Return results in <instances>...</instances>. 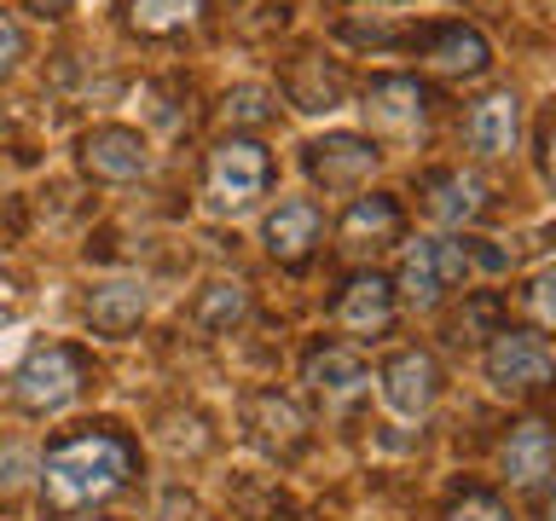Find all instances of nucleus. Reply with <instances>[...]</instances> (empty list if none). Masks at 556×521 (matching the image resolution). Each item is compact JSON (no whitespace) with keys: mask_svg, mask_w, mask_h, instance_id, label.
Instances as JSON below:
<instances>
[{"mask_svg":"<svg viewBox=\"0 0 556 521\" xmlns=\"http://www.w3.org/2000/svg\"><path fill=\"white\" fill-rule=\"evenodd\" d=\"M464 272H469L464 243H452V238H417L412 250H406V260H400L394 290H400V302H406V307L429 313V307H441V295L458 284Z\"/></svg>","mask_w":556,"mask_h":521,"instance_id":"20e7f679","label":"nucleus"},{"mask_svg":"<svg viewBox=\"0 0 556 521\" xmlns=\"http://www.w3.org/2000/svg\"><path fill=\"white\" fill-rule=\"evenodd\" d=\"M81 389H87V359L76 354V347H64V342L35 347V354L12 371V399L24 411H59Z\"/></svg>","mask_w":556,"mask_h":521,"instance_id":"7ed1b4c3","label":"nucleus"},{"mask_svg":"<svg viewBox=\"0 0 556 521\" xmlns=\"http://www.w3.org/2000/svg\"><path fill=\"white\" fill-rule=\"evenodd\" d=\"M498 469L510 475L516 486H533L545 481L556 469V429L545 423V417H528V423L510 429V441L498 446Z\"/></svg>","mask_w":556,"mask_h":521,"instance_id":"ddd939ff","label":"nucleus"},{"mask_svg":"<svg viewBox=\"0 0 556 521\" xmlns=\"http://www.w3.org/2000/svg\"><path fill=\"white\" fill-rule=\"evenodd\" d=\"M330 319H337V330H348V336H382V330L394 325V284L377 272L348 278L337 307H330Z\"/></svg>","mask_w":556,"mask_h":521,"instance_id":"9d476101","label":"nucleus"},{"mask_svg":"<svg viewBox=\"0 0 556 521\" xmlns=\"http://www.w3.org/2000/svg\"><path fill=\"white\" fill-rule=\"evenodd\" d=\"M394 232H400V208H394V198H354V208L342 215V250H382V243H394Z\"/></svg>","mask_w":556,"mask_h":521,"instance_id":"6ab92c4d","label":"nucleus"},{"mask_svg":"<svg viewBox=\"0 0 556 521\" xmlns=\"http://www.w3.org/2000/svg\"><path fill=\"white\" fill-rule=\"evenodd\" d=\"M267 151L255 139H220L208 151V168H203V191H208V208L215 215H243L255 208V198L267 191Z\"/></svg>","mask_w":556,"mask_h":521,"instance_id":"f03ea898","label":"nucleus"},{"mask_svg":"<svg viewBox=\"0 0 556 521\" xmlns=\"http://www.w3.org/2000/svg\"><path fill=\"white\" fill-rule=\"evenodd\" d=\"M464 139H469V151H481V156H510L516 139H521V104H516V93H486L481 104H469Z\"/></svg>","mask_w":556,"mask_h":521,"instance_id":"4468645a","label":"nucleus"},{"mask_svg":"<svg viewBox=\"0 0 556 521\" xmlns=\"http://www.w3.org/2000/svg\"><path fill=\"white\" fill-rule=\"evenodd\" d=\"M446 521H510V510L493 498V493H481V486H469L464 498H452V510Z\"/></svg>","mask_w":556,"mask_h":521,"instance_id":"393cba45","label":"nucleus"},{"mask_svg":"<svg viewBox=\"0 0 556 521\" xmlns=\"http://www.w3.org/2000/svg\"><path fill=\"white\" fill-rule=\"evenodd\" d=\"M424 198H429V215L441 226H469V220L486 215V180H481V174H469V168L429 174Z\"/></svg>","mask_w":556,"mask_h":521,"instance_id":"2eb2a0df","label":"nucleus"},{"mask_svg":"<svg viewBox=\"0 0 556 521\" xmlns=\"http://www.w3.org/2000/svg\"><path fill=\"white\" fill-rule=\"evenodd\" d=\"M365 116H371L377 134H394V139L424 134V122H429V87L412 81V76H382V81L365 87Z\"/></svg>","mask_w":556,"mask_h":521,"instance_id":"423d86ee","label":"nucleus"},{"mask_svg":"<svg viewBox=\"0 0 556 521\" xmlns=\"http://www.w3.org/2000/svg\"><path fill=\"white\" fill-rule=\"evenodd\" d=\"M325 232V220H319V208H313L307 198H290V203H278L267 226H261V238H267V255L273 260H285V267H302V260L313 255V243H319Z\"/></svg>","mask_w":556,"mask_h":521,"instance_id":"f8f14e48","label":"nucleus"},{"mask_svg":"<svg viewBox=\"0 0 556 521\" xmlns=\"http://www.w3.org/2000/svg\"><path fill=\"white\" fill-rule=\"evenodd\" d=\"M290 99H295V111H337L348 99V76L337 64H325L319 52H302L290 64Z\"/></svg>","mask_w":556,"mask_h":521,"instance_id":"a211bd4d","label":"nucleus"},{"mask_svg":"<svg viewBox=\"0 0 556 521\" xmlns=\"http://www.w3.org/2000/svg\"><path fill=\"white\" fill-rule=\"evenodd\" d=\"M250 429L273 458H290V452H302V441H307V417L295 411L285 394H255L250 399Z\"/></svg>","mask_w":556,"mask_h":521,"instance_id":"f3484780","label":"nucleus"},{"mask_svg":"<svg viewBox=\"0 0 556 521\" xmlns=\"http://www.w3.org/2000/svg\"><path fill=\"white\" fill-rule=\"evenodd\" d=\"M371 168H377V145L359 134H325L307 145V174L325 191H354L371 180Z\"/></svg>","mask_w":556,"mask_h":521,"instance_id":"0eeeda50","label":"nucleus"},{"mask_svg":"<svg viewBox=\"0 0 556 521\" xmlns=\"http://www.w3.org/2000/svg\"><path fill=\"white\" fill-rule=\"evenodd\" d=\"M486 382L498 394H539L545 382H556V359L545 336L533 330H498L493 347H486Z\"/></svg>","mask_w":556,"mask_h":521,"instance_id":"39448f33","label":"nucleus"},{"mask_svg":"<svg viewBox=\"0 0 556 521\" xmlns=\"http://www.w3.org/2000/svg\"><path fill=\"white\" fill-rule=\"evenodd\" d=\"M151 163V151H146V139H139L134 128H93L81 139V168L93 174V180H139Z\"/></svg>","mask_w":556,"mask_h":521,"instance_id":"9b49d317","label":"nucleus"},{"mask_svg":"<svg viewBox=\"0 0 556 521\" xmlns=\"http://www.w3.org/2000/svg\"><path fill=\"white\" fill-rule=\"evenodd\" d=\"M41 475V463H35V452L29 446H0V498H17L24 486Z\"/></svg>","mask_w":556,"mask_h":521,"instance_id":"5701e85b","label":"nucleus"},{"mask_svg":"<svg viewBox=\"0 0 556 521\" xmlns=\"http://www.w3.org/2000/svg\"><path fill=\"white\" fill-rule=\"evenodd\" d=\"M521 307L533 313V325L556 330V267H545V272H539L528 290H521Z\"/></svg>","mask_w":556,"mask_h":521,"instance_id":"b1692460","label":"nucleus"},{"mask_svg":"<svg viewBox=\"0 0 556 521\" xmlns=\"http://www.w3.org/2000/svg\"><path fill=\"white\" fill-rule=\"evenodd\" d=\"M545 521H556V498H551V510H545Z\"/></svg>","mask_w":556,"mask_h":521,"instance_id":"c756f323","label":"nucleus"},{"mask_svg":"<svg viewBox=\"0 0 556 521\" xmlns=\"http://www.w3.org/2000/svg\"><path fill=\"white\" fill-rule=\"evenodd\" d=\"M226 116L232 122H273V93L267 87H232L226 93Z\"/></svg>","mask_w":556,"mask_h":521,"instance_id":"a878e982","label":"nucleus"},{"mask_svg":"<svg viewBox=\"0 0 556 521\" xmlns=\"http://www.w3.org/2000/svg\"><path fill=\"white\" fill-rule=\"evenodd\" d=\"M382 394L400 417H424L434 399H441V365H434L424 347H400V354L382 365Z\"/></svg>","mask_w":556,"mask_h":521,"instance_id":"1a4fd4ad","label":"nucleus"},{"mask_svg":"<svg viewBox=\"0 0 556 521\" xmlns=\"http://www.w3.org/2000/svg\"><path fill=\"white\" fill-rule=\"evenodd\" d=\"M429 64L446 69V76H481L493 64V52H486V41L476 29L446 24V29H429Z\"/></svg>","mask_w":556,"mask_h":521,"instance_id":"aec40b11","label":"nucleus"},{"mask_svg":"<svg viewBox=\"0 0 556 521\" xmlns=\"http://www.w3.org/2000/svg\"><path fill=\"white\" fill-rule=\"evenodd\" d=\"M17 59H24V29H17L12 17L0 12V76H12Z\"/></svg>","mask_w":556,"mask_h":521,"instance_id":"bb28decb","label":"nucleus"},{"mask_svg":"<svg viewBox=\"0 0 556 521\" xmlns=\"http://www.w3.org/2000/svg\"><path fill=\"white\" fill-rule=\"evenodd\" d=\"M29 12H41V17H64L70 7H76V0H24Z\"/></svg>","mask_w":556,"mask_h":521,"instance_id":"c85d7f7f","label":"nucleus"},{"mask_svg":"<svg viewBox=\"0 0 556 521\" xmlns=\"http://www.w3.org/2000/svg\"><path fill=\"white\" fill-rule=\"evenodd\" d=\"M243 313H250V290L232 284V278L208 284L198 302H191V319H198V330H208V336H226L232 325H243Z\"/></svg>","mask_w":556,"mask_h":521,"instance_id":"412c9836","label":"nucleus"},{"mask_svg":"<svg viewBox=\"0 0 556 521\" xmlns=\"http://www.w3.org/2000/svg\"><path fill=\"white\" fill-rule=\"evenodd\" d=\"M203 17V0H134L128 29L134 35H180Z\"/></svg>","mask_w":556,"mask_h":521,"instance_id":"4be33fe9","label":"nucleus"},{"mask_svg":"<svg viewBox=\"0 0 556 521\" xmlns=\"http://www.w3.org/2000/svg\"><path fill=\"white\" fill-rule=\"evenodd\" d=\"M139 319H146V284H134V278H104V284L87 290V325L104 330V336H128Z\"/></svg>","mask_w":556,"mask_h":521,"instance_id":"dca6fc26","label":"nucleus"},{"mask_svg":"<svg viewBox=\"0 0 556 521\" xmlns=\"http://www.w3.org/2000/svg\"><path fill=\"white\" fill-rule=\"evenodd\" d=\"M539 145H545V174H551V186H556V116L545 122V139H539Z\"/></svg>","mask_w":556,"mask_h":521,"instance_id":"cd10ccee","label":"nucleus"},{"mask_svg":"<svg viewBox=\"0 0 556 521\" xmlns=\"http://www.w3.org/2000/svg\"><path fill=\"white\" fill-rule=\"evenodd\" d=\"M302 382L313 394L325 399V406H354V399L371 389V365H365L354 347H313L307 365H302Z\"/></svg>","mask_w":556,"mask_h":521,"instance_id":"6e6552de","label":"nucleus"},{"mask_svg":"<svg viewBox=\"0 0 556 521\" xmlns=\"http://www.w3.org/2000/svg\"><path fill=\"white\" fill-rule=\"evenodd\" d=\"M134 446L111 429H87V434H70L47 452L41 463V493L59 516H76V510H93L111 493H122L134 475Z\"/></svg>","mask_w":556,"mask_h":521,"instance_id":"f257e3e1","label":"nucleus"}]
</instances>
